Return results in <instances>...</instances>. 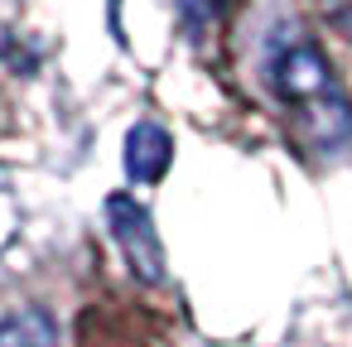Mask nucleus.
<instances>
[{
    "mask_svg": "<svg viewBox=\"0 0 352 347\" xmlns=\"http://www.w3.org/2000/svg\"><path fill=\"white\" fill-rule=\"evenodd\" d=\"M261 78L265 92L280 102L289 135L309 155H338L342 145H352V97L318 39H309L299 25H275L265 34Z\"/></svg>",
    "mask_w": 352,
    "mask_h": 347,
    "instance_id": "obj_1",
    "label": "nucleus"
},
{
    "mask_svg": "<svg viewBox=\"0 0 352 347\" xmlns=\"http://www.w3.org/2000/svg\"><path fill=\"white\" fill-rule=\"evenodd\" d=\"M107 222H111V241L121 246L131 275L140 284H164L169 265H164V241H160V227H155L150 208L135 203L131 193H111L107 198Z\"/></svg>",
    "mask_w": 352,
    "mask_h": 347,
    "instance_id": "obj_2",
    "label": "nucleus"
},
{
    "mask_svg": "<svg viewBox=\"0 0 352 347\" xmlns=\"http://www.w3.org/2000/svg\"><path fill=\"white\" fill-rule=\"evenodd\" d=\"M126 179L131 183H160L174 164V135L160 121H135L126 131Z\"/></svg>",
    "mask_w": 352,
    "mask_h": 347,
    "instance_id": "obj_3",
    "label": "nucleus"
},
{
    "mask_svg": "<svg viewBox=\"0 0 352 347\" xmlns=\"http://www.w3.org/2000/svg\"><path fill=\"white\" fill-rule=\"evenodd\" d=\"M0 347H58V323L44 304H25L0 318Z\"/></svg>",
    "mask_w": 352,
    "mask_h": 347,
    "instance_id": "obj_4",
    "label": "nucleus"
},
{
    "mask_svg": "<svg viewBox=\"0 0 352 347\" xmlns=\"http://www.w3.org/2000/svg\"><path fill=\"white\" fill-rule=\"evenodd\" d=\"M314 15H318V25L328 34L352 44V0H314Z\"/></svg>",
    "mask_w": 352,
    "mask_h": 347,
    "instance_id": "obj_5",
    "label": "nucleus"
}]
</instances>
